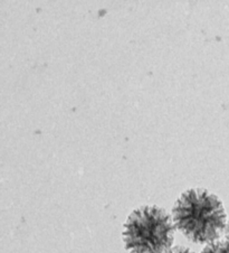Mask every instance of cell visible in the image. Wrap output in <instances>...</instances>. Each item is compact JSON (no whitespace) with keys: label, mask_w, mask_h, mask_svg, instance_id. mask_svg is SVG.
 I'll return each mask as SVG.
<instances>
[{"label":"cell","mask_w":229,"mask_h":253,"mask_svg":"<svg viewBox=\"0 0 229 253\" xmlns=\"http://www.w3.org/2000/svg\"><path fill=\"white\" fill-rule=\"evenodd\" d=\"M173 224L190 241L209 244L226 231L227 216L219 198L205 189H188L172 210Z\"/></svg>","instance_id":"6da1fadb"},{"label":"cell","mask_w":229,"mask_h":253,"mask_svg":"<svg viewBox=\"0 0 229 253\" xmlns=\"http://www.w3.org/2000/svg\"><path fill=\"white\" fill-rule=\"evenodd\" d=\"M175 239V224L164 210L142 206L133 211L123 231L125 249L130 253H165Z\"/></svg>","instance_id":"7a4b0ae2"},{"label":"cell","mask_w":229,"mask_h":253,"mask_svg":"<svg viewBox=\"0 0 229 253\" xmlns=\"http://www.w3.org/2000/svg\"><path fill=\"white\" fill-rule=\"evenodd\" d=\"M201 253H229V241H217L211 242L203 248Z\"/></svg>","instance_id":"3957f363"},{"label":"cell","mask_w":229,"mask_h":253,"mask_svg":"<svg viewBox=\"0 0 229 253\" xmlns=\"http://www.w3.org/2000/svg\"><path fill=\"white\" fill-rule=\"evenodd\" d=\"M165 253H193V252L186 247H173Z\"/></svg>","instance_id":"277c9868"},{"label":"cell","mask_w":229,"mask_h":253,"mask_svg":"<svg viewBox=\"0 0 229 253\" xmlns=\"http://www.w3.org/2000/svg\"><path fill=\"white\" fill-rule=\"evenodd\" d=\"M225 232H226V240H227V241H229V223L227 224L226 231H225Z\"/></svg>","instance_id":"5b68a950"}]
</instances>
